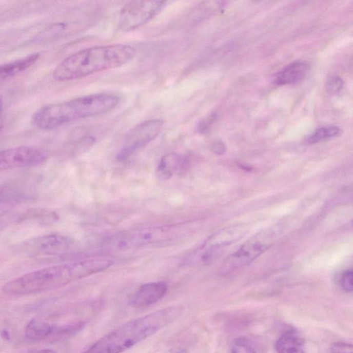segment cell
Returning a JSON list of instances; mask_svg holds the SVG:
<instances>
[{
  "label": "cell",
  "instance_id": "cb8c5ba5",
  "mask_svg": "<svg viewBox=\"0 0 353 353\" xmlns=\"http://www.w3.org/2000/svg\"><path fill=\"white\" fill-rule=\"evenodd\" d=\"M226 149V146L222 142H214L211 146L212 151L218 155H222L225 153Z\"/></svg>",
  "mask_w": 353,
  "mask_h": 353
},
{
  "label": "cell",
  "instance_id": "7a4b0ae2",
  "mask_svg": "<svg viewBox=\"0 0 353 353\" xmlns=\"http://www.w3.org/2000/svg\"><path fill=\"white\" fill-rule=\"evenodd\" d=\"M135 48L126 44L99 46L82 50L62 60L54 69V79L71 81L106 70L115 69L131 61Z\"/></svg>",
  "mask_w": 353,
  "mask_h": 353
},
{
  "label": "cell",
  "instance_id": "4316f807",
  "mask_svg": "<svg viewBox=\"0 0 353 353\" xmlns=\"http://www.w3.org/2000/svg\"><path fill=\"white\" fill-rule=\"evenodd\" d=\"M174 353H188V352L186 350H184V349H181V350H179L178 351H176V352H174Z\"/></svg>",
  "mask_w": 353,
  "mask_h": 353
},
{
  "label": "cell",
  "instance_id": "9c48e42d",
  "mask_svg": "<svg viewBox=\"0 0 353 353\" xmlns=\"http://www.w3.org/2000/svg\"><path fill=\"white\" fill-rule=\"evenodd\" d=\"M267 236L266 234L265 238L264 234V238L262 234H260L253 240L245 243L236 252L226 259L224 263V268L226 269H234L249 264L269 248L270 240H268Z\"/></svg>",
  "mask_w": 353,
  "mask_h": 353
},
{
  "label": "cell",
  "instance_id": "5bb4252c",
  "mask_svg": "<svg viewBox=\"0 0 353 353\" xmlns=\"http://www.w3.org/2000/svg\"><path fill=\"white\" fill-rule=\"evenodd\" d=\"M187 161L181 154L170 152L162 158L157 168V175L162 180L170 179L186 167Z\"/></svg>",
  "mask_w": 353,
  "mask_h": 353
},
{
  "label": "cell",
  "instance_id": "8fae6325",
  "mask_svg": "<svg viewBox=\"0 0 353 353\" xmlns=\"http://www.w3.org/2000/svg\"><path fill=\"white\" fill-rule=\"evenodd\" d=\"M168 291L165 282H150L142 285L130 299V306L134 308H144L159 302Z\"/></svg>",
  "mask_w": 353,
  "mask_h": 353
},
{
  "label": "cell",
  "instance_id": "2e32d148",
  "mask_svg": "<svg viewBox=\"0 0 353 353\" xmlns=\"http://www.w3.org/2000/svg\"><path fill=\"white\" fill-rule=\"evenodd\" d=\"M55 328L49 323L42 320H32L25 330L26 338L31 342H39L51 336Z\"/></svg>",
  "mask_w": 353,
  "mask_h": 353
},
{
  "label": "cell",
  "instance_id": "277c9868",
  "mask_svg": "<svg viewBox=\"0 0 353 353\" xmlns=\"http://www.w3.org/2000/svg\"><path fill=\"white\" fill-rule=\"evenodd\" d=\"M120 97L115 94L97 93L82 96L40 108L32 123L38 129H54L70 122L108 113L117 107Z\"/></svg>",
  "mask_w": 353,
  "mask_h": 353
},
{
  "label": "cell",
  "instance_id": "ac0fdd59",
  "mask_svg": "<svg viewBox=\"0 0 353 353\" xmlns=\"http://www.w3.org/2000/svg\"><path fill=\"white\" fill-rule=\"evenodd\" d=\"M340 133V128L336 126H323L317 128L311 135L307 138L308 144H317L324 140L336 137Z\"/></svg>",
  "mask_w": 353,
  "mask_h": 353
},
{
  "label": "cell",
  "instance_id": "44dd1931",
  "mask_svg": "<svg viewBox=\"0 0 353 353\" xmlns=\"http://www.w3.org/2000/svg\"><path fill=\"white\" fill-rule=\"evenodd\" d=\"M352 278L353 274L352 270L344 272L341 278L340 284L343 290L346 292H351L352 291Z\"/></svg>",
  "mask_w": 353,
  "mask_h": 353
},
{
  "label": "cell",
  "instance_id": "4fadbf2b",
  "mask_svg": "<svg viewBox=\"0 0 353 353\" xmlns=\"http://www.w3.org/2000/svg\"><path fill=\"white\" fill-rule=\"evenodd\" d=\"M40 53H33L15 61L0 64V84L27 71L40 59Z\"/></svg>",
  "mask_w": 353,
  "mask_h": 353
},
{
  "label": "cell",
  "instance_id": "7c38bea8",
  "mask_svg": "<svg viewBox=\"0 0 353 353\" xmlns=\"http://www.w3.org/2000/svg\"><path fill=\"white\" fill-rule=\"evenodd\" d=\"M310 65L308 62L296 61L288 64L284 69L279 72L274 82L280 86L291 85L300 83L308 75Z\"/></svg>",
  "mask_w": 353,
  "mask_h": 353
},
{
  "label": "cell",
  "instance_id": "5b68a950",
  "mask_svg": "<svg viewBox=\"0 0 353 353\" xmlns=\"http://www.w3.org/2000/svg\"><path fill=\"white\" fill-rule=\"evenodd\" d=\"M182 225L148 227L124 232L110 237L105 246L114 250H129L148 246L170 245L182 238Z\"/></svg>",
  "mask_w": 353,
  "mask_h": 353
},
{
  "label": "cell",
  "instance_id": "6da1fadb",
  "mask_svg": "<svg viewBox=\"0 0 353 353\" xmlns=\"http://www.w3.org/2000/svg\"><path fill=\"white\" fill-rule=\"evenodd\" d=\"M107 258H92L57 265L30 272L8 282L3 287L6 293L27 295L53 290L104 271L113 266Z\"/></svg>",
  "mask_w": 353,
  "mask_h": 353
},
{
  "label": "cell",
  "instance_id": "ba28073f",
  "mask_svg": "<svg viewBox=\"0 0 353 353\" xmlns=\"http://www.w3.org/2000/svg\"><path fill=\"white\" fill-rule=\"evenodd\" d=\"M47 160L41 150L29 146H18L0 151V171L13 168L40 165Z\"/></svg>",
  "mask_w": 353,
  "mask_h": 353
},
{
  "label": "cell",
  "instance_id": "30bf717a",
  "mask_svg": "<svg viewBox=\"0 0 353 353\" xmlns=\"http://www.w3.org/2000/svg\"><path fill=\"white\" fill-rule=\"evenodd\" d=\"M26 249L36 256H57L71 249V241L59 234L40 237L27 242Z\"/></svg>",
  "mask_w": 353,
  "mask_h": 353
},
{
  "label": "cell",
  "instance_id": "52a82bcc",
  "mask_svg": "<svg viewBox=\"0 0 353 353\" xmlns=\"http://www.w3.org/2000/svg\"><path fill=\"white\" fill-rule=\"evenodd\" d=\"M164 127V121L160 119L147 120L132 128L126 138L125 143L117 154L118 159L125 160L155 139Z\"/></svg>",
  "mask_w": 353,
  "mask_h": 353
},
{
  "label": "cell",
  "instance_id": "d4e9b609",
  "mask_svg": "<svg viewBox=\"0 0 353 353\" xmlns=\"http://www.w3.org/2000/svg\"><path fill=\"white\" fill-rule=\"evenodd\" d=\"M33 353H57L55 350H52V349H43V350H40L36 351Z\"/></svg>",
  "mask_w": 353,
  "mask_h": 353
},
{
  "label": "cell",
  "instance_id": "7402d4cb",
  "mask_svg": "<svg viewBox=\"0 0 353 353\" xmlns=\"http://www.w3.org/2000/svg\"><path fill=\"white\" fill-rule=\"evenodd\" d=\"M331 353H352V345L345 342H336L331 345Z\"/></svg>",
  "mask_w": 353,
  "mask_h": 353
},
{
  "label": "cell",
  "instance_id": "3957f363",
  "mask_svg": "<svg viewBox=\"0 0 353 353\" xmlns=\"http://www.w3.org/2000/svg\"><path fill=\"white\" fill-rule=\"evenodd\" d=\"M182 312V307L169 306L130 321L100 339L83 353H122L175 322Z\"/></svg>",
  "mask_w": 353,
  "mask_h": 353
},
{
  "label": "cell",
  "instance_id": "8992f818",
  "mask_svg": "<svg viewBox=\"0 0 353 353\" xmlns=\"http://www.w3.org/2000/svg\"><path fill=\"white\" fill-rule=\"evenodd\" d=\"M167 4L164 1L129 2L120 11L118 28L124 32L138 29L156 17Z\"/></svg>",
  "mask_w": 353,
  "mask_h": 353
},
{
  "label": "cell",
  "instance_id": "ffe728a7",
  "mask_svg": "<svg viewBox=\"0 0 353 353\" xmlns=\"http://www.w3.org/2000/svg\"><path fill=\"white\" fill-rule=\"evenodd\" d=\"M343 86H344V82L342 78L338 76H332L329 78L327 82V88L331 93H338L342 89Z\"/></svg>",
  "mask_w": 353,
  "mask_h": 353
},
{
  "label": "cell",
  "instance_id": "603a6c76",
  "mask_svg": "<svg viewBox=\"0 0 353 353\" xmlns=\"http://www.w3.org/2000/svg\"><path fill=\"white\" fill-rule=\"evenodd\" d=\"M214 116L211 115L207 119L204 120L203 121L200 122L198 126L199 131L201 132V133H207L208 130H210V126H211L212 122L214 120Z\"/></svg>",
  "mask_w": 353,
  "mask_h": 353
},
{
  "label": "cell",
  "instance_id": "9a60e30c",
  "mask_svg": "<svg viewBox=\"0 0 353 353\" xmlns=\"http://www.w3.org/2000/svg\"><path fill=\"white\" fill-rule=\"evenodd\" d=\"M276 350L278 353H305L304 341L295 332H286L277 340Z\"/></svg>",
  "mask_w": 353,
  "mask_h": 353
},
{
  "label": "cell",
  "instance_id": "d6986e66",
  "mask_svg": "<svg viewBox=\"0 0 353 353\" xmlns=\"http://www.w3.org/2000/svg\"><path fill=\"white\" fill-rule=\"evenodd\" d=\"M231 353H257L256 349L248 339H236L232 344Z\"/></svg>",
  "mask_w": 353,
  "mask_h": 353
},
{
  "label": "cell",
  "instance_id": "e0dca14e",
  "mask_svg": "<svg viewBox=\"0 0 353 353\" xmlns=\"http://www.w3.org/2000/svg\"><path fill=\"white\" fill-rule=\"evenodd\" d=\"M247 231L248 228L243 225L231 226V227L226 228L214 236L213 244L211 246L224 248V246L229 245L232 243L240 240L242 237L245 236Z\"/></svg>",
  "mask_w": 353,
  "mask_h": 353
},
{
  "label": "cell",
  "instance_id": "484cf974",
  "mask_svg": "<svg viewBox=\"0 0 353 353\" xmlns=\"http://www.w3.org/2000/svg\"><path fill=\"white\" fill-rule=\"evenodd\" d=\"M4 110V102L3 99L0 97V117L3 115Z\"/></svg>",
  "mask_w": 353,
  "mask_h": 353
}]
</instances>
